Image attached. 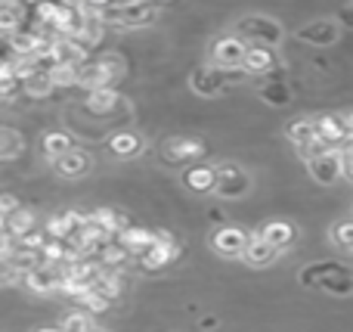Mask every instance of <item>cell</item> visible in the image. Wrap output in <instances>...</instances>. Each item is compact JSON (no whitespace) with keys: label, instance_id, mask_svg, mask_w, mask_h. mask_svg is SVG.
Returning a JSON list of instances; mask_svg holds the SVG:
<instances>
[{"label":"cell","instance_id":"cell-1","mask_svg":"<svg viewBox=\"0 0 353 332\" xmlns=\"http://www.w3.org/2000/svg\"><path fill=\"white\" fill-rule=\"evenodd\" d=\"M236 28H239L236 37L245 43V47L273 50V47H279V43L285 41L282 25L276 22V19H270V16H261V12H254V16H242L236 22Z\"/></svg>","mask_w":353,"mask_h":332},{"label":"cell","instance_id":"cell-2","mask_svg":"<svg viewBox=\"0 0 353 332\" xmlns=\"http://www.w3.org/2000/svg\"><path fill=\"white\" fill-rule=\"evenodd\" d=\"M301 283L307 286H319V289L332 292V295H347L350 292V277H347V267L341 264H310L307 271H301Z\"/></svg>","mask_w":353,"mask_h":332},{"label":"cell","instance_id":"cell-3","mask_svg":"<svg viewBox=\"0 0 353 332\" xmlns=\"http://www.w3.org/2000/svg\"><path fill=\"white\" fill-rule=\"evenodd\" d=\"M350 112H338V115H316L313 118V130H316V140L325 143L329 149H338L344 143H350Z\"/></svg>","mask_w":353,"mask_h":332},{"label":"cell","instance_id":"cell-4","mask_svg":"<svg viewBox=\"0 0 353 332\" xmlns=\"http://www.w3.org/2000/svg\"><path fill=\"white\" fill-rule=\"evenodd\" d=\"M245 50L248 47H245L236 35H220L217 41H214V47H211L214 68H220V72H236V68H242Z\"/></svg>","mask_w":353,"mask_h":332},{"label":"cell","instance_id":"cell-5","mask_svg":"<svg viewBox=\"0 0 353 332\" xmlns=\"http://www.w3.org/2000/svg\"><path fill=\"white\" fill-rule=\"evenodd\" d=\"M214 174H217L214 193H217V196H223V199H239V196H245V193L251 190L248 174H245L239 165H232V162L217 165V168H214Z\"/></svg>","mask_w":353,"mask_h":332},{"label":"cell","instance_id":"cell-6","mask_svg":"<svg viewBox=\"0 0 353 332\" xmlns=\"http://www.w3.org/2000/svg\"><path fill=\"white\" fill-rule=\"evenodd\" d=\"M176 255H180V246L174 242V236L165 233V230H155V233H152V246L140 255V264L146 267V271H159V267L171 264Z\"/></svg>","mask_w":353,"mask_h":332},{"label":"cell","instance_id":"cell-7","mask_svg":"<svg viewBox=\"0 0 353 332\" xmlns=\"http://www.w3.org/2000/svg\"><path fill=\"white\" fill-rule=\"evenodd\" d=\"M338 37H341V28L335 19H313L298 28V41L310 43V47H332Z\"/></svg>","mask_w":353,"mask_h":332},{"label":"cell","instance_id":"cell-8","mask_svg":"<svg viewBox=\"0 0 353 332\" xmlns=\"http://www.w3.org/2000/svg\"><path fill=\"white\" fill-rule=\"evenodd\" d=\"M205 155V143L195 140V137H171L165 143V162L171 165H183V162H192Z\"/></svg>","mask_w":353,"mask_h":332},{"label":"cell","instance_id":"cell-9","mask_svg":"<svg viewBox=\"0 0 353 332\" xmlns=\"http://www.w3.org/2000/svg\"><path fill=\"white\" fill-rule=\"evenodd\" d=\"M211 242L217 248V255H223V258H242L245 246H248V233L242 227H220Z\"/></svg>","mask_w":353,"mask_h":332},{"label":"cell","instance_id":"cell-10","mask_svg":"<svg viewBox=\"0 0 353 332\" xmlns=\"http://www.w3.org/2000/svg\"><path fill=\"white\" fill-rule=\"evenodd\" d=\"M189 87H192V93H199V97H217V93L226 90V78L220 68L205 66V68H195L192 72Z\"/></svg>","mask_w":353,"mask_h":332},{"label":"cell","instance_id":"cell-11","mask_svg":"<svg viewBox=\"0 0 353 332\" xmlns=\"http://www.w3.org/2000/svg\"><path fill=\"white\" fill-rule=\"evenodd\" d=\"M124 103V97L115 90V87H103V90H90L84 99V112L93 118H105Z\"/></svg>","mask_w":353,"mask_h":332},{"label":"cell","instance_id":"cell-12","mask_svg":"<svg viewBox=\"0 0 353 332\" xmlns=\"http://www.w3.org/2000/svg\"><path fill=\"white\" fill-rule=\"evenodd\" d=\"M257 236H261L267 246H273L276 252H282V248H288L294 240H298V230H294L292 221H279V217H273V221L263 224Z\"/></svg>","mask_w":353,"mask_h":332},{"label":"cell","instance_id":"cell-13","mask_svg":"<svg viewBox=\"0 0 353 332\" xmlns=\"http://www.w3.org/2000/svg\"><path fill=\"white\" fill-rule=\"evenodd\" d=\"M53 168L62 174V177H68V180H74V177H87V174H90V168H93V159L78 146V149H72V153L59 155V159L53 162Z\"/></svg>","mask_w":353,"mask_h":332},{"label":"cell","instance_id":"cell-14","mask_svg":"<svg viewBox=\"0 0 353 332\" xmlns=\"http://www.w3.org/2000/svg\"><path fill=\"white\" fill-rule=\"evenodd\" d=\"M22 283L28 286L31 292H37V295H50V292L59 289V271L47 267V264H37V267H31L28 273H22Z\"/></svg>","mask_w":353,"mask_h":332},{"label":"cell","instance_id":"cell-15","mask_svg":"<svg viewBox=\"0 0 353 332\" xmlns=\"http://www.w3.org/2000/svg\"><path fill=\"white\" fill-rule=\"evenodd\" d=\"M109 153L118 155V159H137V155H143V149H146V143H143V137L137 134V130H118V134L109 137Z\"/></svg>","mask_w":353,"mask_h":332},{"label":"cell","instance_id":"cell-16","mask_svg":"<svg viewBox=\"0 0 353 332\" xmlns=\"http://www.w3.org/2000/svg\"><path fill=\"white\" fill-rule=\"evenodd\" d=\"M307 168H310V177L323 186H332L335 180H341V171H338V155L325 153L316 155V159H307Z\"/></svg>","mask_w":353,"mask_h":332},{"label":"cell","instance_id":"cell-17","mask_svg":"<svg viewBox=\"0 0 353 332\" xmlns=\"http://www.w3.org/2000/svg\"><path fill=\"white\" fill-rule=\"evenodd\" d=\"M41 149H43V155H47L50 162H56L59 155L78 149V143H74V137L68 134V130H47V134L41 137Z\"/></svg>","mask_w":353,"mask_h":332},{"label":"cell","instance_id":"cell-18","mask_svg":"<svg viewBox=\"0 0 353 332\" xmlns=\"http://www.w3.org/2000/svg\"><path fill=\"white\" fill-rule=\"evenodd\" d=\"M273 68H276V53H273V50H263V47H248V50H245L242 72H248V75H270Z\"/></svg>","mask_w":353,"mask_h":332},{"label":"cell","instance_id":"cell-19","mask_svg":"<svg viewBox=\"0 0 353 332\" xmlns=\"http://www.w3.org/2000/svg\"><path fill=\"white\" fill-rule=\"evenodd\" d=\"M118 246H121L128 255H137V258H140V255L152 246V230H146V227L121 230V233H118Z\"/></svg>","mask_w":353,"mask_h":332},{"label":"cell","instance_id":"cell-20","mask_svg":"<svg viewBox=\"0 0 353 332\" xmlns=\"http://www.w3.org/2000/svg\"><path fill=\"white\" fill-rule=\"evenodd\" d=\"M28 12L31 10L22 3H0V37H10V35H16V31H22Z\"/></svg>","mask_w":353,"mask_h":332},{"label":"cell","instance_id":"cell-21","mask_svg":"<svg viewBox=\"0 0 353 332\" xmlns=\"http://www.w3.org/2000/svg\"><path fill=\"white\" fill-rule=\"evenodd\" d=\"M78 84L87 87V93H90V90H103V87H112V78H109V72H105V68L99 66L97 59H87L84 66L78 68Z\"/></svg>","mask_w":353,"mask_h":332},{"label":"cell","instance_id":"cell-22","mask_svg":"<svg viewBox=\"0 0 353 332\" xmlns=\"http://www.w3.org/2000/svg\"><path fill=\"white\" fill-rule=\"evenodd\" d=\"M276 248L273 246H267V242L261 240V236H248V246H245V252H242V258L248 261L251 267H267V264H273L276 261Z\"/></svg>","mask_w":353,"mask_h":332},{"label":"cell","instance_id":"cell-23","mask_svg":"<svg viewBox=\"0 0 353 332\" xmlns=\"http://www.w3.org/2000/svg\"><path fill=\"white\" fill-rule=\"evenodd\" d=\"M159 16V6L152 3H124L121 6V28H140Z\"/></svg>","mask_w":353,"mask_h":332},{"label":"cell","instance_id":"cell-24","mask_svg":"<svg viewBox=\"0 0 353 332\" xmlns=\"http://www.w3.org/2000/svg\"><path fill=\"white\" fill-rule=\"evenodd\" d=\"M186 186L192 193H214V184H217V174H214L211 165H192L186 174H183Z\"/></svg>","mask_w":353,"mask_h":332},{"label":"cell","instance_id":"cell-25","mask_svg":"<svg viewBox=\"0 0 353 332\" xmlns=\"http://www.w3.org/2000/svg\"><path fill=\"white\" fill-rule=\"evenodd\" d=\"M90 221L97 224L99 230H105L109 236H118L121 230H128V227H130L128 217H124L121 211H115V208H97V211L90 215Z\"/></svg>","mask_w":353,"mask_h":332},{"label":"cell","instance_id":"cell-26","mask_svg":"<svg viewBox=\"0 0 353 332\" xmlns=\"http://www.w3.org/2000/svg\"><path fill=\"white\" fill-rule=\"evenodd\" d=\"M3 230L12 236V240L31 233V230H34V211H28V208H22V205H19L16 211H10V215H6V227Z\"/></svg>","mask_w":353,"mask_h":332},{"label":"cell","instance_id":"cell-27","mask_svg":"<svg viewBox=\"0 0 353 332\" xmlns=\"http://www.w3.org/2000/svg\"><path fill=\"white\" fill-rule=\"evenodd\" d=\"M288 140H292L298 149H304L307 143L316 140V130H313V118H294V121H288Z\"/></svg>","mask_w":353,"mask_h":332},{"label":"cell","instance_id":"cell-28","mask_svg":"<svg viewBox=\"0 0 353 332\" xmlns=\"http://www.w3.org/2000/svg\"><path fill=\"white\" fill-rule=\"evenodd\" d=\"M22 149H25V140H22V134H19V130L0 128V162L22 155Z\"/></svg>","mask_w":353,"mask_h":332},{"label":"cell","instance_id":"cell-29","mask_svg":"<svg viewBox=\"0 0 353 332\" xmlns=\"http://www.w3.org/2000/svg\"><path fill=\"white\" fill-rule=\"evenodd\" d=\"M22 90L28 93L31 99H43L53 93V81H50V75H43V72H31L28 78L22 81Z\"/></svg>","mask_w":353,"mask_h":332},{"label":"cell","instance_id":"cell-30","mask_svg":"<svg viewBox=\"0 0 353 332\" xmlns=\"http://www.w3.org/2000/svg\"><path fill=\"white\" fill-rule=\"evenodd\" d=\"M261 99L267 106H288L292 103V90H288L285 81H270L261 87Z\"/></svg>","mask_w":353,"mask_h":332},{"label":"cell","instance_id":"cell-31","mask_svg":"<svg viewBox=\"0 0 353 332\" xmlns=\"http://www.w3.org/2000/svg\"><path fill=\"white\" fill-rule=\"evenodd\" d=\"M97 62L105 68V72H109L112 81H118V78H124V75H128V62H124V56L115 53V50H109V53L97 56Z\"/></svg>","mask_w":353,"mask_h":332},{"label":"cell","instance_id":"cell-32","mask_svg":"<svg viewBox=\"0 0 353 332\" xmlns=\"http://www.w3.org/2000/svg\"><path fill=\"white\" fill-rule=\"evenodd\" d=\"M78 68H81V66L56 62L53 72H50V81H53V87H74V84H78Z\"/></svg>","mask_w":353,"mask_h":332},{"label":"cell","instance_id":"cell-33","mask_svg":"<svg viewBox=\"0 0 353 332\" xmlns=\"http://www.w3.org/2000/svg\"><path fill=\"white\" fill-rule=\"evenodd\" d=\"M74 298H78V304H81L84 311H90V314H99V311H105V308L112 304V302H105L103 295H97L93 289H81Z\"/></svg>","mask_w":353,"mask_h":332},{"label":"cell","instance_id":"cell-34","mask_svg":"<svg viewBox=\"0 0 353 332\" xmlns=\"http://www.w3.org/2000/svg\"><path fill=\"white\" fill-rule=\"evenodd\" d=\"M93 329H97V323L90 320V314H68L65 326H62V332H93Z\"/></svg>","mask_w":353,"mask_h":332},{"label":"cell","instance_id":"cell-35","mask_svg":"<svg viewBox=\"0 0 353 332\" xmlns=\"http://www.w3.org/2000/svg\"><path fill=\"white\" fill-rule=\"evenodd\" d=\"M332 240L338 242V248L350 252V246H353V224L350 221H338L335 230H332Z\"/></svg>","mask_w":353,"mask_h":332},{"label":"cell","instance_id":"cell-36","mask_svg":"<svg viewBox=\"0 0 353 332\" xmlns=\"http://www.w3.org/2000/svg\"><path fill=\"white\" fill-rule=\"evenodd\" d=\"M3 84H16V75H12V59L0 53V87Z\"/></svg>","mask_w":353,"mask_h":332},{"label":"cell","instance_id":"cell-37","mask_svg":"<svg viewBox=\"0 0 353 332\" xmlns=\"http://www.w3.org/2000/svg\"><path fill=\"white\" fill-rule=\"evenodd\" d=\"M16 208H19V199L3 193V196H0V215H10V211H16Z\"/></svg>","mask_w":353,"mask_h":332},{"label":"cell","instance_id":"cell-38","mask_svg":"<svg viewBox=\"0 0 353 332\" xmlns=\"http://www.w3.org/2000/svg\"><path fill=\"white\" fill-rule=\"evenodd\" d=\"M12 246H16V240L3 230V233H0V261H6V255L12 252Z\"/></svg>","mask_w":353,"mask_h":332},{"label":"cell","instance_id":"cell-39","mask_svg":"<svg viewBox=\"0 0 353 332\" xmlns=\"http://www.w3.org/2000/svg\"><path fill=\"white\" fill-rule=\"evenodd\" d=\"M3 227H6V215H0V233H3Z\"/></svg>","mask_w":353,"mask_h":332},{"label":"cell","instance_id":"cell-40","mask_svg":"<svg viewBox=\"0 0 353 332\" xmlns=\"http://www.w3.org/2000/svg\"><path fill=\"white\" fill-rule=\"evenodd\" d=\"M37 332H62V329H37Z\"/></svg>","mask_w":353,"mask_h":332},{"label":"cell","instance_id":"cell-41","mask_svg":"<svg viewBox=\"0 0 353 332\" xmlns=\"http://www.w3.org/2000/svg\"><path fill=\"white\" fill-rule=\"evenodd\" d=\"M93 332H103V329H93Z\"/></svg>","mask_w":353,"mask_h":332}]
</instances>
